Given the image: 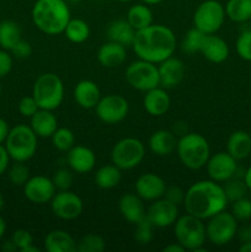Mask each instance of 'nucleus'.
Wrapping results in <instances>:
<instances>
[{
    "mask_svg": "<svg viewBox=\"0 0 251 252\" xmlns=\"http://www.w3.org/2000/svg\"><path fill=\"white\" fill-rule=\"evenodd\" d=\"M10 159H11V158H10L5 145L0 144V176H1L2 174H5V171L9 169Z\"/></svg>",
    "mask_w": 251,
    "mask_h": 252,
    "instance_id": "obj_49",
    "label": "nucleus"
},
{
    "mask_svg": "<svg viewBox=\"0 0 251 252\" xmlns=\"http://www.w3.org/2000/svg\"><path fill=\"white\" fill-rule=\"evenodd\" d=\"M105 250V240L98 234H86L76 244L79 252H102Z\"/></svg>",
    "mask_w": 251,
    "mask_h": 252,
    "instance_id": "obj_37",
    "label": "nucleus"
},
{
    "mask_svg": "<svg viewBox=\"0 0 251 252\" xmlns=\"http://www.w3.org/2000/svg\"><path fill=\"white\" fill-rule=\"evenodd\" d=\"M201 53L211 63L220 64L228 59L230 49H229L228 43L221 37L217 36L216 33H212L206 34L204 37Z\"/></svg>",
    "mask_w": 251,
    "mask_h": 252,
    "instance_id": "obj_20",
    "label": "nucleus"
},
{
    "mask_svg": "<svg viewBox=\"0 0 251 252\" xmlns=\"http://www.w3.org/2000/svg\"><path fill=\"white\" fill-rule=\"evenodd\" d=\"M39 251H41V250H39L38 248H36V246H33V244H32V245H30L29 248L25 249V250L22 252H39Z\"/></svg>",
    "mask_w": 251,
    "mask_h": 252,
    "instance_id": "obj_57",
    "label": "nucleus"
},
{
    "mask_svg": "<svg viewBox=\"0 0 251 252\" xmlns=\"http://www.w3.org/2000/svg\"><path fill=\"white\" fill-rule=\"evenodd\" d=\"M39 110L37 101L34 100L33 96H25L20 100L19 102V112L21 113L24 117L31 118L37 111Z\"/></svg>",
    "mask_w": 251,
    "mask_h": 252,
    "instance_id": "obj_45",
    "label": "nucleus"
},
{
    "mask_svg": "<svg viewBox=\"0 0 251 252\" xmlns=\"http://www.w3.org/2000/svg\"><path fill=\"white\" fill-rule=\"evenodd\" d=\"M226 152L236 160H244L251 154V135L245 130H235L226 142Z\"/></svg>",
    "mask_w": 251,
    "mask_h": 252,
    "instance_id": "obj_27",
    "label": "nucleus"
},
{
    "mask_svg": "<svg viewBox=\"0 0 251 252\" xmlns=\"http://www.w3.org/2000/svg\"><path fill=\"white\" fill-rule=\"evenodd\" d=\"M73 171L69 169H58L54 172L52 181H53L54 186L58 191H64V189H69L73 185Z\"/></svg>",
    "mask_w": 251,
    "mask_h": 252,
    "instance_id": "obj_43",
    "label": "nucleus"
},
{
    "mask_svg": "<svg viewBox=\"0 0 251 252\" xmlns=\"http://www.w3.org/2000/svg\"><path fill=\"white\" fill-rule=\"evenodd\" d=\"M174 225L176 241L184 246L185 250L193 252L207 251L206 249H203L207 240V233L206 225L202 219L187 213L177 218Z\"/></svg>",
    "mask_w": 251,
    "mask_h": 252,
    "instance_id": "obj_5",
    "label": "nucleus"
},
{
    "mask_svg": "<svg viewBox=\"0 0 251 252\" xmlns=\"http://www.w3.org/2000/svg\"><path fill=\"white\" fill-rule=\"evenodd\" d=\"M142 1L147 5H157V4H160L162 0H142Z\"/></svg>",
    "mask_w": 251,
    "mask_h": 252,
    "instance_id": "obj_58",
    "label": "nucleus"
},
{
    "mask_svg": "<svg viewBox=\"0 0 251 252\" xmlns=\"http://www.w3.org/2000/svg\"><path fill=\"white\" fill-rule=\"evenodd\" d=\"M44 249L48 252H75L76 241L64 230H52L44 238Z\"/></svg>",
    "mask_w": 251,
    "mask_h": 252,
    "instance_id": "obj_28",
    "label": "nucleus"
},
{
    "mask_svg": "<svg viewBox=\"0 0 251 252\" xmlns=\"http://www.w3.org/2000/svg\"><path fill=\"white\" fill-rule=\"evenodd\" d=\"M204 37H206V33L193 26V29L188 30V32L185 34V38L182 39V43H181L182 52L188 54L201 52L202 43H203Z\"/></svg>",
    "mask_w": 251,
    "mask_h": 252,
    "instance_id": "obj_36",
    "label": "nucleus"
},
{
    "mask_svg": "<svg viewBox=\"0 0 251 252\" xmlns=\"http://www.w3.org/2000/svg\"><path fill=\"white\" fill-rule=\"evenodd\" d=\"M164 198L169 199L170 202H172V203H175L176 206H179V204L184 203L185 192L177 186L166 187V189H165V193H164Z\"/></svg>",
    "mask_w": 251,
    "mask_h": 252,
    "instance_id": "obj_47",
    "label": "nucleus"
},
{
    "mask_svg": "<svg viewBox=\"0 0 251 252\" xmlns=\"http://www.w3.org/2000/svg\"><path fill=\"white\" fill-rule=\"evenodd\" d=\"M37 137L51 138L53 133L58 129V120L53 111L39 108L31 117V126Z\"/></svg>",
    "mask_w": 251,
    "mask_h": 252,
    "instance_id": "obj_24",
    "label": "nucleus"
},
{
    "mask_svg": "<svg viewBox=\"0 0 251 252\" xmlns=\"http://www.w3.org/2000/svg\"><path fill=\"white\" fill-rule=\"evenodd\" d=\"M160 86L164 89L176 88L185 78V64L181 59L171 56L159 63Z\"/></svg>",
    "mask_w": 251,
    "mask_h": 252,
    "instance_id": "obj_18",
    "label": "nucleus"
},
{
    "mask_svg": "<svg viewBox=\"0 0 251 252\" xmlns=\"http://www.w3.org/2000/svg\"><path fill=\"white\" fill-rule=\"evenodd\" d=\"M118 1H121V2H128V1H132V0H118Z\"/></svg>",
    "mask_w": 251,
    "mask_h": 252,
    "instance_id": "obj_61",
    "label": "nucleus"
},
{
    "mask_svg": "<svg viewBox=\"0 0 251 252\" xmlns=\"http://www.w3.org/2000/svg\"><path fill=\"white\" fill-rule=\"evenodd\" d=\"M125 76L128 85L143 93L160 86L159 70L157 64L139 58L127 66Z\"/></svg>",
    "mask_w": 251,
    "mask_h": 252,
    "instance_id": "obj_9",
    "label": "nucleus"
},
{
    "mask_svg": "<svg viewBox=\"0 0 251 252\" xmlns=\"http://www.w3.org/2000/svg\"><path fill=\"white\" fill-rule=\"evenodd\" d=\"M143 105H144L145 111L150 116L160 117L169 111L170 105H171V98L164 88L157 86L152 90L145 91Z\"/></svg>",
    "mask_w": 251,
    "mask_h": 252,
    "instance_id": "obj_21",
    "label": "nucleus"
},
{
    "mask_svg": "<svg viewBox=\"0 0 251 252\" xmlns=\"http://www.w3.org/2000/svg\"><path fill=\"white\" fill-rule=\"evenodd\" d=\"M126 20L135 31H139L153 24V12L147 4H135L129 7Z\"/></svg>",
    "mask_w": 251,
    "mask_h": 252,
    "instance_id": "obj_31",
    "label": "nucleus"
},
{
    "mask_svg": "<svg viewBox=\"0 0 251 252\" xmlns=\"http://www.w3.org/2000/svg\"><path fill=\"white\" fill-rule=\"evenodd\" d=\"M225 9L218 0H204L193 12V26L206 34L217 33L225 20Z\"/></svg>",
    "mask_w": 251,
    "mask_h": 252,
    "instance_id": "obj_10",
    "label": "nucleus"
},
{
    "mask_svg": "<svg viewBox=\"0 0 251 252\" xmlns=\"http://www.w3.org/2000/svg\"><path fill=\"white\" fill-rule=\"evenodd\" d=\"M180 161L189 170H199L206 166L211 148L206 138L199 133H185L177 140L176 147Z\"/></svg>",
    "mask_w": 251,
    "mask_h": 252,
    "instance_id": "obj_4",
    "label": "nucleus"
},
{
    "mask_svg": "<svg viewBox=\"0 0 251 252\" xmlns=\"http://www.w3.org/2000/svg\"><path fill=\"white\" fill-rule=\"evenodd\" d=\"M32 96L39 108L54 111L64 100V84L54 73L41 74L36 79L32 89Z\"/></svg>",
    "mask_w": 251,
    "mask_h": 252,
    "instance_id": "obj_6",
    "label": "nucleus"
},
{
    "mask_svg": "<svg viewBox=\"0 0 251 252\" xmlns=\"http://www.w3.org/2000/svg\"><path fill=\"white\" fill-rule=\"evenodd\" d=\"M118 208L123 218L134 225L145 219L147 211H145L143 199L137 193L123 194L118 202Z\"/></svg>",
    "mask_w": 251,
    "mask_h": 252,
    "instance_id": "obj_22",
    "label": "nucleus"
},
{
    "mask_svg": "<svg viewBox=\"0 0 251 252\" xmlns=\"http://www.w3.org/2000/svg\"><path fill=\"white\" fill-rule=\"evenodd\" d=\"M20 39L22 38L19 24L11 20H4L0 22V46L2 49L11 51Z\"/></svg>",
    "mask_w": 251,
    "mask_h": 252,
    "instance_id": "obj_33",
    "label": "nucleus"
},
{
    "mask_svg": "<svg viewBox=\"0 0 251 252\" xmlns=\"http://www.w3.org/2000/svg\"><path fill=\"white\" fill-rule=\"evenodd\" d=\"M236 236L240 240V243H248V241H251V225H245L238 228V231H236Z\"/></svg>",
    "mask_w": 251,
    "mask_h": 252,
    "instance_id": "obj_50",
    "label": "nucleus"
},
{
    "mask_svg": "<svg viewBox=\"0 0 251 252\" xmlns=\"http://www.w3.org/2000/svg\"><path fill=\"white\" fill-rule=\"evenodd\" d=\"M135 32L137 31L130 26L127 20H116L111 22L107 27L108 41L122 44L126 48L133 44Z\"/></svg>",
    "mask_w": 251,
    "mask_h": 252,
    "instance_id": "obj_29",
    "label": "nucleus"
},
{
    "mask_svg": "<svg viewBox=\"0 0 251 252\" xmlns=\"http://www.w3.org/2000/svg\"><path fill=\"white\" fill-rule=\"evenodd\" d=\"M122 170L116 166L115 164H107L101 166L95 174L96 186L102 189H111L118 186L122 179Z\"/></svg>",
    "mask_w": 251,
    "mask_h": 252,
    "instance_id": "obj_30",
    "label": "nucleus"
},
{
    "mask_svg": "<svg viewBox=\"0 0 251 252\" xmlns=\"http://www.w3.org/2000/svg\"><path fill=\"white\" fill-rule=\"evenodd\" d=\"M239 221L229 212L221 211L208 219L206 225L207 240L216 246H224L236 236Z\"/></svg>",
    "mask_w": 251,
    "mask_h": 252,
    "instance_id": "obj_11",
    "label": "nucleus"
},
{
    "mask_svg": "<svg viewBox=\"0 0 251 252\" xmlns=\"http://www.w3.org/2000/svg\"><path fill=\"white\" fill-rule=\"evenodd\" d=\"M9 132H10L9 125H7V122L4 120V118L0 117V144L5 143Z\"/></svg>",
    "mask_w": 251,
    "mask_h": 252,
    "instance_id": "obj_51",
    "label": "nucleus"
},
{
    "mask_svg": "<svg viewBox=\"0 0 251 252\" xmlns=\"http://www.w3.org/2000/svg\"><path fill=\"white\" fill-rule=\"evenodd\" d=\"M68 1H70V2H80V1H83V0H68Z\"/></svg>",
    "mask_w": 251,
    "mask_h": 252,
    "instance_id": "obj_60",
    "label": "nucleus"
},
{
    "mask_svg": "<svg viewBox=\"0 0 251 252\" xmlns=\"http://www.w3.org/2000/svg\"><path fill=\"white\" fill-rule=\"evenodd\" d=\"M5 231H6V223H5L2 217H0V240H1L2 236H4Z\"/></svg>",
    "mask_w": 251,
    "mask_h": 252,
    "instance_id": "obj_56",
    "label": "nucleus"
},
{
    "mask_svg": "<svg viewBox=\"0 0 251 252\" xmlns=\"http://www.w3.org/2000/svg\"><path fill=\"white\" fill-rule=\"evenodd\" d=\"M184 251H185V248L179 243H172L164 248V252H184Z\"/></svg>",
    "mask_w": 251,
    "mask_h": 252,
    "instance_id": "obj_52",
    "label": "nucleus"
},
{
    "mask_svg": "<svg viewBox=\"0 0 251 252\" xmlns=\"http://www.w3.org/2000/svg\"><path fill=\"white\" fill-rule=\"evenodd\" d=\"M224 9L231 21L243 24L251 20V0H228Z\"/></svg>",
    "mask_w": 251,
    "mask_h": 252,
    "instance_id": "obj_32",
    "label": "nucleus"
},
{
    "mask_svg": "<svg viewBox=\"0 0 251 252\" xmlns=\"http://www.w3.org/2000/svg\"><path fill=\"white\" fill-rule=\"evenodd\" d=\"M12 69V57L6 49H0V78H4Z\"/></svg>",
    "mask_w": 251,
    "mask_h": 252,
    "instance_id": "obj_48",
    "label": "nucleus"
},
{
    "mask_svg": "<svg viewBox=\"0 0 251 252\" xmlns=\"http://www.w3.org/2000/svg\"><path fill=\"white\" fill-rule=\"evenodd\" d=\"M230 213L238 221H248L251 219V199L243 197L234 201Z\"/></svg>",
    "mask_w": 251,
    "mask_h": 252,
    "instance_id": "obj_41",
    "label": "nucleus"
},
{
    "mask_svg": "<svg viewBox=\"0 0 251 252\" xmlns=\"http://www.w3.org/2000/svg\"><path fill=\"white\" fill-rule=\"evenodd\" d=\"M7 176H9V180L11 181L12 185L22 187L31 177L30 176V169L22 161H15V164H12L9 167Z\"/></svg>",
    "mask_w": 251,
    "mask_h": 252,
    "instance_id": "obj_39",
    "label": "nucleus"
},
{
    "mask_svg": "<svg viewBox=\"0 0 251 252\" xmlns=\"http://www.w3.org/2000/svg\"><path fill=\"white\" fill-rule=\"evenodd\" d=\"M145 218L155 228H167L174 225L179 218V208L169 199L161 197L157 201H153L149 208L147 209Z\"/></svg>",
    "mask_w": 251,
    "mask_h": 252,
    "instance_id": "obj_15",
    "label": "nucleus"
},
{
    "mask_svg": "<svg viewBox=\"0 0 251 252\" xmlns=\"http://www.w3.org/2000/svg\"><path fill=\"white\" fill-rule=\"evenodd\" d=\"M250 29H251V20H250Z\"/></svg>",
    "mask_w": 251,
    "mask_h": 252,
    "instance_id": "obj_63",
    "label": "nucleus"
},
{
    "mask_svg": "<svg viewBox=\"0 0 251 252\" xmlns=\"http://www.w3.org/2000/svg\"><path fill=\"white\" fill-rule=\"evenodd\" d=\"M206 169L209 179L216 182H225L238 172V160L228 152H219L209 157Z\"/></svg>",
    "mask_w": 251,
    "mask_h": 252,
    "instance_id": "obj_14",
    "label": "nucleus"
},
{
    "mask_svg": "<svg viewBox=\"0 0 251 252\" xmlns=\"http://www.w3.org/2000/svg\"><path fill=\"white\" fill-rule=\"evenodd\" d=\"M0 97H1V85H0Z\"/></svg>",
    "mask_w": 251,
    "mask_h": 252,
    "instance_id": "obj_62",
    "label": "nucleus"
},
{
    "mask_svg": "<svg viewBox=\"0 0 251 252\" xmlns=\"http://www.w3.org/2000/svg\"><path fill=\"white\" fill-rule=\"evenodd\" d=\"M11 240L12 243L15 244L17 250L22 252L25 249L29 248L30 245L33 244V236H32V234L30 233L29 230H26V229H17V230H15L14 234H12Z\"/></svg>",
    "mask_w": 251,
    "mask_h": 252,
    "instance_id": "obj_44",
    "label": "nucleus"
},
{
    "mask_svg": "<svg viewBox=\"0 0 251 252\" xmlns=\"http://www.w3.org/2000/svg\"><path fill=\"white\" fill-rule=\"evenodd\" d=\"M145 157V147L142 140L133 137L123 138L113 145L111 150L112 164L121 170H130L137 167Z\"/></svg>",
    "mask_w": 251,
    "mask_h": 252,
    "instance_id": "obj_8",
    "label": "nucleus"
},
{
    "mask_svg": "<svg viewBox=\"0 0 251 252\" xmlns=\"http://www.w3.org/2000/svg\"><path fill=\"white\" fill-rule=\"evenodd\" d=\"M224 192H225V196L228 198V202L233 203L236 199H240L243 197H245L246 191H248V187H246L244 180L236 179L235 176L229 179L228 181H225V185L223 186Z\"/></svg>",
    "mask_w": 251,
    "mask_h": 252,
    "instance_id": "obj_38",
    "label": "nucleus"
},
{
    "mask_svg": "<svg viewBox=\"0 0 251 252\" xmlns=\"http://www.w3.org/2000/svg\"><path fill=\"white\" fill-rule=\"evenodd\" d=\"M238 56L246 62H251V29L245 30L239 34L235 43Z\"/></svg>",
    "mask_w": 251,
    "mask_h": 252,
    "instance_id": "obj_40",
    "label": "nucleus"
},
{
    "mask_svg": "<svg viewBox=\"0 0 251 252\" xmlns=\"http://www.w3.org/2000/svg\"><path fill=\"white\" fill-rule=\"evenodd\" d=\"M10 52H11L12 56H14L15 58L26 59L32 54V46L27 41L20 39Z\"/></svg>",
    "mask_w": 251,
    "mask_h": 252,
    "instance_id": "obj_46",
    "label": "nucleus"
},
{
    "mask_svg": "<svg viewBox=\"0 0 251 252\" xmlns=\"http://www.w3.org/2000/svg\"><path fill=\"white\" fill-rule=\"evenodd\" d=\"M132 47L135 56L139 59L159 64L174 56L176 49V37L170 27L152 24L135 32Z\"/></svg>",
    "mask_w": 251,
    "mask_h": 252,
    "instance_id": "obj_1",
    "label": "nucleus"
},
{
    "mask_svg": "<svg viewBox=\"0 0 251 252\" xmlns=\"http://www.w3.org/2000/svg\"><path fill=\"white\" fill-rule=\"evenodd\" d=\"M31 16L34 26L51 36L63 33L71 19L65 0H36Z\"/></svg>",
    "mask_w": 251,
    "mask_h": 252,
    "instance_id": "obj_3",
    "label": "nucleus"
},
{
    "mask_svg": "<svg viewBox=\"0 0 251 252\" xmlns=\"http://www.w3.org/2000/svg\"><path fill=\"white\" fill-rule=\"evenodd\" d=\"M166 184L164 180L157 174L147 172L140 175L134 184L135 193L143 199V201H157V199L164 197Z\"/></svg>",
    "mask_w": 251,
    "mask_h": 252,
    "instance_id": "obj_17",
    "label": "nucleus"
},
{
    "mask_svg": "<svg viewBox=\"0 0 251 252\" xmlns=\"http://www.w3.org/2000/svg\"><path fill=\"white\" fill-rule=\"evenodd\" d=\"M51 209L57 218L74 220L83 213L84 203L78 194L69 189H64L56 192L51 201Z\"/></svg>",
    "mask_w": 251,
    "mask_h": 252,
    "instance_id": "obj_13",
    "label": "nucleus"
},
{
    "mask_svg": "<svg viewBox=\"0 0 251 252\" xmlns=\"http://www.w3.org/2000/svg\"><path fill=\"white\" fill-rule=\"evenodd\" d=\"M223 186L213 180H202L192 185L185 192L184 206L186 213L206 220L228 206Z\"/></svg>",
    "mask_w": 251,
    "mask_h": 252,
    "instance_id": "obj_2",
    "label": "nucleus"
},
{
    "mask_svg": "<svg viewBox=\"0 0 251 252\" xmlns=\"http://www.w3.org/2000/svg\"><path fill=\"white\" fill-rule=\"evenodd\" d=\"M244 182H245L246 187H248L249 191H251V165L246 169V171L244 172V176H243Z\"/></svg>",
    "mask_w": 251,
    "mask_h": 252,
    "instance_id": "obj_53",
    "label": "nucleus"
},
{
    "mask_svg": "<svg viewBox=\"0 0 251 252\" xmlns=\"http://www.w3.org/2000/svg\"><path fill=\"white\" fill-rule=\"evenodd\" d=\"M66 162L73 172L76 174H88L95 167V153L84 145H74L66 153Z\"/></svg>",
    "mask_w": 251,
    "mask_h": 252,
    "instance_id": "obj_19",
    "label": "nucleus"
},
{
    "mask_svg": "<svg viewBox=\"0 0 251 252\" xmlns=\"http://www.w3.org/2000/svg\"><path fill=\"white\" fill-rule=\"evenodd\" d=\"M127 58L126 47L116 42L108 41L98 48L97 61L105 68H116L123 64Z\"/></svg>",
    "mask_w": 251,
    "mask_h": 252,
    "instance_id": "obj_25",
    "label": "nucleus"
},
{
    "mask_svg": "<svg viewBox=\"0 0 251 252\" xmlns=\"http://www.w3.org/2000/svg\"><path fill=\"white\" fill-rule=\"evenodd\" d=\"M56 192L57 189L52 179L42 175L30 177L29 181L24 185L25 197L36 204L49 203Z\"/></svg>",
    "mask_w": 251,
    "mask_h": 252,
    "instance_id": "obj_16",
    "label": "nucleus"
},
{
    "mask_svg": "<svg viewBox=\"0 0 251 252\" xmlns=\"http://www.w3.org/2000/svg\"><path fill=\"white\" fill-rule=\"evenodd\" d=\"M153 224L147 218L135 224L134 239L140 245H147L153 240Z\"/></svg>",
    "mask_w": 251,
    "mask_h": 252,
    "instance_id": "obj_42",
    "label": "nucleus"
},
{
    "mask_svg": "<svg viewBox=\"0 0 251 252\" xmlns=\"http://www.w3.org/2000/svg\"><path fill=\"white\" fill-rule=\"evenodd\" d=\"M95 111L101 122L106 125H117L127 117L129 103L123 96L111 94L100 98Z\"/></svg>",
    "mask_w": 251,
    "mask_h": 252,
    "instance_id": "obj_12",
    "label": "nucleus"
},
{
    "mask_svg": "<svg viewBox=\"0 0 251 252\" xmlns=\"http://www.w3.org/2000/svg\"><path fill=\"white\" fill-rule=\"evenodd\" d=\"M37 135L30 126L17 125L10 129L5 140V148L14 161L26 162L37 152Z\"/></svg>",
    "mask_w": 251,
    "mask_h": 252,
    "instance_id": "obj_7",
    "label": "nucleus"
},
{
    "mask_svg": "<svg viewBox=\"0 0 251 252\" xmlns=\"http://www.w3.org/2000/svg\"><path fill=\"white\" fill-rule=\"evenodd\" d=\"M177 140L174 132L160 129L150 135L149 148L157 157H166L176 150Z\"/></svg>",
    "mask_w": 251,
    "mask_h": 252,
    "instance_id": "obj_26",
    "label": "nucleus"
},
{
    "mask_svg": "<svg viewBox=\"0 0 251 252\" xmlns=\"http://www.w3.org/2000/svg\"><path fill=\"white\" fill-rule=\"evenodd\" d=\"M51 138L53 147L59 152L68 153L75 145V135H74L73 130H70L69 128H58Z\"/></svg>",
    "mask_w": 251,
    "mask_h": 252,
    "instance_id": "obj_35",
    "label": "nucleus"
},
{
    "mask_svg": "<svg viewBox=\"0 0 251 252\" xmlns=\"http://www.w3.org/2000/svg\"><path fill=\"white\" fill-rule=\"evenodd\" d=\"M63 33L73 43H83L90 36V26L81 19H70Z\"/></svg>",
    "mask_w": 251,
    "mask_h": 252,
    "instance_id": "obj_34",
    "label": "nucleus"
},
{
    "mask_svg": "<svg viewBox=\"0 0 251 252\" xmlns=\"http://www.w3.org/2000/svg\"><path fill=\"white\" fill-rule=\"evenodd\" d=\"M239 251L240 252H251V241H248V243H241L240 248H239Z\"/></svg>",
    "mask_w": 251,
    "mask_h": 252,
    "instance_id": "obj_55",
    "label": "nucleus"
},
{
    "mask_svg": "<svg viewBox=\"0 0 251 252\" xmlns=\"http://www.w3.org/2000/svg\"><path fill=\"white\" fill-rule=\"evenodd\" d=\"M1 249H2V250H4V251H6V252H12V251H16V250H17L16 246H15V244L12 243V240L5 241V243L2 244Z\"/></svg>",
    "mask_w": 251,
    "mask_h": 252,
    "instance_id": "obj_54",
    "label": "nucleus"
},
{
    "mask_svg": "<svg viewBox=\"0 0 251 252\" xmlns=\"http://www.w3.org/2000/svg\"><path fill=\"white\" fill-rule=\"evenodd\" d=\"M5 206V201H4V197H2V194L0 193V211H1L2 208H4Z\"/></svg>",
    "mask_w": 251,
    "mask_h": 252,
    "instance_id": "obj_59",
    "label": "nucleus"
},
{
    "mask_svg": "<svg viewBox=\"0 0 251 252\" xmlns=\"http://www.w3.org/2000/svg\"><path fill=\"white\" fill-rule=\"evenodd\" d=\"M101 97L100 88L93 80H81L74 88V100L85 110L95 108Z\"/></svg>",
    "mask_w": 251,
    "mask_h": 252,
    "instance_id": "obj_23",
    "label": "nucleus"
}]
</instances>
